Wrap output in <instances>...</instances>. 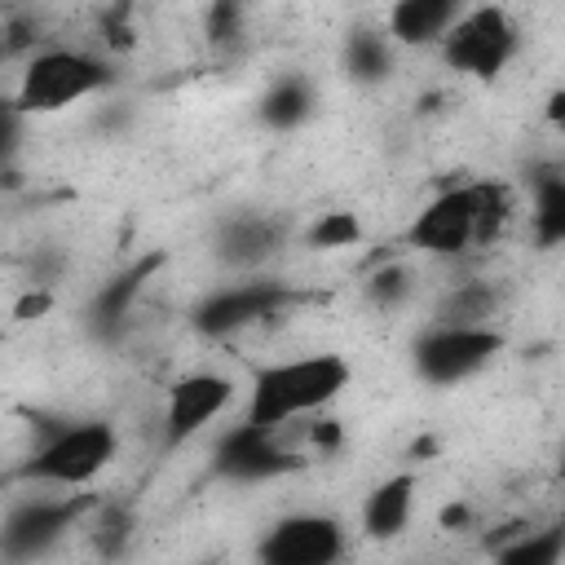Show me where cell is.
I'll list each match as a JSON object with an SVG mask.
<instances>
[{"instance_id":"cell-1","label":"cell","mask_w":565,"mask_h":565,"mask_svg":"<svg viewBox=\"0 0 565 565\" xmlns=\"http://www.w3.org/2000/svg\"><path fill=\"white\" fill-rule=\"evenodd\" d=\"M353 380V366L340 353H305L282 362H260L247 371V424L291 428L305 415L327 411Z\"/></svg>"},{"instance_id":"cell-2","label":"cell","mask_w":565,"mask_h":565,"mask_svg":"<svg viewBox=\"0 0 565 565\" xmlns=\"http://www.w3.org/2000/svg\"><path fill=\"white\" fill-rule=\"evenodd\" d=\"M115 455H119V433L110 419H66V424L44 428V437L35 441L18 477L75 490V486L97 481Z\"/></svg>"},{"instance_id":"cell-3","label":"cell","mask_w":565,"mask_h":565,"mask_svg":"<svg viewBox=\"0 0 565 565\" xmlns=\"http://www.w3.org/2000/svg\"><path fill=\"white\" fill-rule=\"evenodd\" d=\"M110 84H115V71L106 57L84 53V49H40L26 57L9 106L18 115H53Z\"/></svg>"},{"instance_id":"cell-4","label":"cell","mask_w":565,"mask_h":565,"mask_svg":"<svg viewBox=\"0 0 565 565\" xmlns=\"http://www.w3.org/2000/svg\"><path fill=\"white\" fill-rule=\"evenodd\" d=\"M516 49H521V31H516L512 13L499 4H481V9H463V18L450 26V35L441 44V57L450 71H459L468 79L494 84L508 71V62L516 57Z\"/></svg>"},{"instance_id":"cell-5","label":"cell","mask_w":565,"mask_h":565,"mask_svg":"<svg viewBox=\"0 0 565 565\" xmlns=\"http://www.w3.org/2000/svg\"><path fill=\"white\" fill-rule=\"evenodd\" d=\"M499 353H503V335L494 327H446V322H433L428 331L415 335L411 366H415V375L424 384L450 388V384H463L477 371H486Z\"/></svg>"},{"instance_id":"cell-6","label":"cell","mask_w":565,"mask_h":565,"mask_svg":"<svg viewBox=\"0 0 565 565\" xmlns=\"http://www.w3.org/2000/svg\"><path fill=\"white\" fill-rule=\"evenodd\" d=\"M309 459L287 441V428H260V424H234L221 433L212 450V477L234 481V486H256L274 481L287 472H300Z\"/></svg>"},{"instance_id":"cell-7","label":"cell","mask_w":565,"mask_h":565,"mask_svg":"<svg viewBox=\"0 0 565 565\" xmlns=\"http://www.w3.org/2000/svg\"><path fill=\"white\" fill-rule=\"evenodd\" d=\"M402 243L415 247V252H424V256H437V260L468 256L477 247V190H472V181H459V185L437 190L411 216Z\"/></svg>"},{"instance_id":"cell-8","label":"cell","mask_w":565,"mask_h":565,"mask_svg":"<svg viewBox=\"0 0 565 565\" xmlns=\"http://www.w3.org/2000/svg\"><path fill=\"white\" fill-rule=\"evenodd\" d=\"M344 525L327 512H287L256 539V565H335Z\"/></svg>"},{"instance_id":"cell-9","label":"cell","mask_w":565,"mask_h":565,"mask_svg":"<svg viewBox=\"0 0 565 565\" xmlns=\"http://www.w3.org/2000/svg\"><path fill=\"white\" fill-rule=\"evenodd\" d=\"M238 384L221 371H190V375H177L168 384V397H163V415H159V428H163V446L177 450L185 441H194L230 402H234Z\"/></svg>"},{"instance_id":"cell-10","label":"cell","mask_w":565,"mask_h":565,"mask_svg":"<svg viewBox=\"0 0 565 565\" xmlns=\"http://www.w3.org/2000/svg\"><path fill=\"white\" fill-rule=\"evenodd\" d=\"M287 238H291L287 216L260 212V207H238L212 225V256L234 274H252V269L269 265L287 247Z\"/></svg>"},{"instance_id":"cell-11","label":"cell","mask_w":565,"mask_h":565,"mask_svg":"<svg viewBox=\"0 0 565 565\" xmlns=\"http://www.w3.org/2000/svg\"><path fill=\"white\" fill-rule=\"evenodd\" d=\"M93 508V499L75 494V499H18L4 516V556L13 565H26L35 556H44L49 547H57L66 539L71 525H79V516Z\"/></svg>"},{"instance_id":"cell-12","label":"cell","mask_w":565,"mask_h":565,"mask_svg":"<svg viewBox=\"0 0 565 565\" xmlns=\"http://www.w3.org/2000/svg\"><path fill=\"white\" fill-rule=\"evenodd\" d=\"M287 305V287L274 278H247V282H230L221 291H212L199 309H194V327L212 340H225L260 318H274Z\"/></svg>"},{"instance_id":"cell-13","label":"cell","mask_w":565,"mask_h":565,"mask_svg":"<svg viewBox=\"0 0 565 565\" xmlns=\"http://www.w3.org/2000/svg\"><path fill=\"white\" fill-rule=\"evenodd\" d=\"M159 260H163V256H141V260L124 265L119 274H110V278L93 291V300H88V331H93L97 340H119V331L128 327V313H132L137 296L146 291L150 274L159 269Z\"/></svg>"},{"instance_id":"cell-14","label":"cell","mask_w":565,"mask_h":565,"mask_svg":"<svg viewBox=\"0 0 565 565\" xmlns=\"http://www.w3.org/2000/svg\"><path fill=\"white\" fill-rule=\"evenodd\" d=\"M463 18L459 0H397L388 9V40L402 49H419V44H446L450 26Z\"/></svg>"},{"instance_id":"cell-15","label":"cell","mask_w":565,"mask_h":565,"mask_svg":"<svg viewBox=\"0 0 565 565\" xmlns=\"http://www.w3.org/2000/svg\"><path fill=\"white\" fill-rule=\"evenodd\" d=\"M415 472H393V477H384L371 494H366V503H362V530H366V539H397L406 525H411V512H415Z\"/></svg>"},{"instance_id":"cell-16","label":"cell","mask_w":565,"mask_h":565,"mask_svg":"<svg viewBox=\"0 0 565 565\" xmlns=\"http://www.w3.org/2000/svg\"><path fill=\"white\" fill-rule=\"evenodd\" d=\"M530 234L539 252L565 247V172L534 168L530 177Z\"/></svg>"},{"instance_id":"cell-17","label":"cell","mask_w":565,"mask_h":565,"mask_svg":"<svg viewBox=\"0 0 565 565\" xmlns=\"http://www.w3.org/2000/svg\"><path fill=\"white\" fill-rule=\"evenodd\" d=\"M393 49L397 44L388 40V31H371V26L349 31V40H344V71H349V79H358V84H384L393 75V66H397V53Z\"/></svg>"},{"instance_id":"cell-18","label":"cell","mask_w":565,"mask_h":565,"mask_svg":"<svg viewBox=\"0 0 565 565\" xmlns=\"http://www.w3.org/2000/svg\"><path fill=\"white\" fill-rule=\"evenodd\" d=\"M260 124L274 132H291L313 115V88L305 75H278L260 97Z\"/></svg>"},{"instance_id":"cell-19","label":"cell","mask_w":565,"mask_h":565,"mask_svg":"<svg viewBox=\"0 0 565 565\" xmlns=\"http://www.w3.org/2000/svg\"><path fill=\"white\" fill-rule=\"evenodd\" d=\"M494 309H499V296H494L490 282H459L441 296L437 322H446V327H490Z\"/></svg>"},{"instance_id":"cell-20","label":"cell","mask_w":565,"mask_h":565,"mask_svg":"<svg viewBox=\"0 0 565 565\" xmlns=\"http://www.w3.org/2000/svg\"><path fill=\"white\" fill-rule=\"evenodd\" d=\"M565 561V521H552L543 530H530L521 539H512L494 565H561Z\"/></svg>"},{"instance_id":"cell-21","label":"cell","mask_w":565,"mask_h":565,"mask_svg":"<svg viewBox=\"0 0 565 565\" xmlns=\"http://www.w3.org/2000/svg\"><path fill=\"white\" fill-rule=\"evenodd\" d=\"M472 190H477V247H490L503 230H508V221H512V190L503 185V181H472Z\"/></svg>"},{"instance_id":"cell-22","label":"cell","mask_w":565,"mask_h":565,"mask_svg":"<svg viewBox=\"0 0 565 565\" xmlns=\"http://www.w3.org/2000/svg\"><path fill=\"white\" fill-rule=\"evenodd\" d=\"M362 238V225H358V216L353 212H322L313 225H309V234H305V243L309 247H349V243H358Z\"/></svg>"},{"instance_id":"cell-23","label":"cell","mask_w":565,"mask_h":565,"mask_svg":"<svg viewBox=\"0 0 565 565\" xmlns=\"http://www.w3.org/2000/svg\"><path fill=\"white\" fill-rule=\"evenodd\" d=\"M411 274L406 269H397V265H388V269H380L375 278H371V296L380 300V305H397L406 291H411V282H406Z\"/></svg>"},{"instance_id":"cell-24","label":"cell","mask_w":565,"mask_h":565,"mask_svg":"<svg viewBox=\"0 0 565 565\" xmlns=\"http://www.w3.org/2000/svg\"><path fill=\"white\" fill-rule=\"evenodd\" d=\"M124 539H128V516L106 508V516H102V525H97V547H102V552H115Z\"/></svg>"},{"instance_id":"cell-25","label":"cell","mask_w":565,"mask_h":565,"mask_svg":"<svg viewBox=\"0 0 565 565\" xmlns=\"http://www.w3.org/2000/svg\"><path fill=\"white\" fill-rule=\"evenodd\" d=\"M309 441L318 446V455H322V450H335V446H340V424H335V419H318V424L309 428Z\"/></svg>"},{"instance_id":"cell-26","label":"cell","mask_w":565,"mask_h":565,"mask_svg":"<svg viewBox=\"0 0 565 565\" xmlns=\"http://www.w3.org/2000/svg\"><path fill=\"white\" fill-rule=\"evenodd\" d=\"M53 300H49V291H26L22 300H18V318H35V313H44Z\"/></svg>"},{"instance_id":"cell-27","label":"cell","mask_w":565,"mask_h":565,"mask_svg":"<svg viewBox=\"0 0 565 565\" xmlns=\"http://www.w3.org/2000/svg\"><path fill=\"white\" fill-rule=\"evenodd\" d=\"M468 521H472V512H468L463 503H450V508L441 512V525H446V530H459V525H468Z\"/></svg>"},{"instance_id":"cell-28","label":"cell","mask_w":565,"mask_h":565,"mask_svg":"<svg viewBox=\"0 0 565 565\" xmlns=\"http://www.w3.org/2000/svg\"><path fill=\"white\" fill-rule=\"evenodd\" d=\"M547 119H552V124L565 132V88H556V93L547 97Z\"/></svg>"},{"instance_id":"cell-29","label":"cell","mask_w":565,"mask_h":565,"mask_svg":"<svg viewBox=\"0 0 565 565\" xmlns=\"http://www.w3.org/2000/svg\"><path fill=\"white\" fill-rule=\"evenodd\" d=\"M556 477L565 481V450H561V459H556Z\"/></svg>"}]
</instances>
